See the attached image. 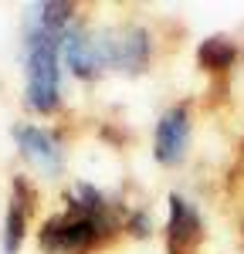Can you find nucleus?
I'll use <instances>...</instances> for the list:
<instances>
[{
    "label": "nucleus",
    "instance_id": "obj_1",
    "mask_svg": "<svg viewBox=\"0 0 244 254\" xmlns=\"http://www.w3.org/2000/svg\"><path fill=\"white\" fill-rule=\"evenodd\" d=\"M75 20V3H38L24 17V102L31 112L51 116L61 105V48Z\"/></svg>",
    "mask_w": 244,
    "mask_h": 254
},
{
    "label": "nucleus",
    "instance_id": "obj_2",
    "mask_svg": "<svg viewBox=\"0 0 244 254\" xmlns=\"http://www.w3.org/2000/svg\"><path fill=\"white\" fill-rule=\"evenodd\" d=\"M122 210L95 187L78 183L68 193V207L41 224L38 244L44 254H92L122 231Z\"/></svg>",
    "mask_w": 244,
    "mask_h": 254
},
{
    "label": "nucleus",
    "instance_id": "obj_3",
    "mask_svg": "<svg viewBox=\"0 0 244 254\" xmlns=\"http://www.w3.org/2000/svg\"><path fill=\"white\" fill-rule=\"evenodd\" d=\"M61 55L78 78H99L105 71L136 75L149 64V34L136 24L68 27Z\"/></svg>",
    "mask_w": 244,
    "mask_h": 254
},
{
    "label": "nucleus",
    "instance_id": "obj_4",
    "mask_svg": "<svg viewBox=\"0 0 244 254\" xmlns=\"http://www.w3.org/2000/svg\"><path fill=\"white\" fill-rule=\"evenodd\" d=\"M10 136L17 142V153L31 166H38L41 173L55 176L61 173V166H64V149H61V139L58 132H51V129H44V126H31V122H17L14 129H10Z\"/></svg>",
    "mask_w": 244,
    "mask_h": 254
},
{
    "label": "nucleus",
    "instance_id": "obj_5",
    "mask_svg": "<svg viewBox=\"0 0 244 254\" xmlns=\"http://www.w3.org/2000/svg\"><path fill=\"white\" fill-rule=\"evenodd\" d=\"M186 142H190V109L186 105H173L156 122L153 153H156V159L163 166H177L186 156Z\"/></svg>",
    "mask_w": 244,
    "mask_h": 254
},
{
    "label": "nucleus",
    "instance_id": "obj_6",
    "mask_svg": "<svg viewBox=\"0 0 244 254\" xmlns=\"http://www.w3.org/2000/svg\"><path fill=\"white\" fill-rule=\"evenodd\" d=\"M34 187L27 176H14L10 187V200H7V217H3V254H17L24 237H27V224L34 214Z\"/></svg>",
    "mask_w": 244,
    "mask_h": 254
},
{
    "label": "nucleus",
    "instance_id": "obj_7",
    "mask_svg": "<svg viewBox=\"0 0 244 254\" xmlns=\"http://www.w3.org/2000/svg\"><path fill=\"white\" fill-rule=\"evenodd\" d=\"M203 241V224L197 207L186 196H170V220H166V248L170 254H193Z\"/></svg>",
    "mask_w": 244,
    "mask_h": 254
},
{
    "label": "nucleus",
    "instance_id": "obj_8",
    "mask_svg": "<svg viewBox=\"0 0 244 254\" xmlns=\"http://www.w3.org/2000/svg\"><path fill=\"white\" fill-rule=\"evenodd\" d=\"M200 61L207 64V68H227V64L234 61V48H231V41L210 38V41L200 48Z\"/></svg>",
    "mask_w": 244,
    "mask_h": 254
}]
</instances>
